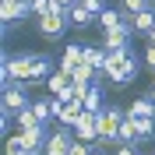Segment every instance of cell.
Masks as SVG:
<instances>
[{
	"mask_svg": "<svg viewBox=\"0 0 155 155\" xmlns=\"http://www.w3.org/2000/svg\"><path fill=\"white\" fill-rule=\"evenodd\" d=\"M141 64H145V57H141L137 49H130L127 60H120V64H113V67L106 71V81H113V85H130V81L141 74Z\"/></svg>",
	"mask_w": 155,
	"mask_h": 155,
	"instance_id": "1",
	"label": "cell"
},
{
	"mask_svg": "<svg viewBox=\"0 0 155 155\" xmlns=\"http://www.w3.org/2000/svg\"><path fill=\"white\" fill-rule=\"evenodd\" d=\"M127 109L120 106H106L99 113V141H106V145H116V134H120V124H124Z\"/></svg>",
	"mask_w": 155,
	"mask_h": 155,
	"instance_id": "2",
	"label": "cell"
},
{
	"mask_svg": "<svg viewBox=\"0 0 155 155\" xmlns=\"http://www.w3.org/2000/svg\"><path fill=\"white\" fill-rule=\"evenodd\" d=\"M28 81H11V85H4V92H0V102H4V109H11V113H21L25 106H32V95H28Z\"/></svg>",
	"mask_w": 155,
	"mask_h": 155,
	"instance_id": "3",
	"label": "cell"
},
{
	"mask_svg": "<svg viewBox=\"0 0 155 155\" xmlns=\"http://www.w3.org/2000/svg\"><path fill=\"white\" fill-rule=\"evenodd\" d=\"M67 11H71V7H60V11H53V14L35 18V21H39V35L46 39V42H57V39L64 35V28L71 25V21H67Z\"/></svg>",
	"mask_w": 155,
	"mask_h": 155,
	"instance_id": "4",
	"label": "cell"
},
{
	"mask_svg": "<svg viewBox=\"0 0 155 155\" xmlns=\"http://www.w3.org/2000/svg\"><path fill=\"white\" fill-rule=\"evenodd\" d=\"M0 18H4V32H11V25L32 18V0H0Z\"/></svg>",
	"mask_w": 155,
	"mask_h": 155,
	"instance_id": "5",
	"label": "cell"
},
{
	"mask_svg": "<svg viewBox=\"0 0 155 155\" xmlns=\"http://www.w3.org/2000/svg\"><path fill=\"white\" fill-rule=\"evenodd\" d=\"M74 127H64V124H57L53 130H49V141H46V155H67L71 152V145H74Z\"/></svg>",
	"mask_w": 155,
	"mask_h": 155,
	"instance_id": "6",
	"label": "cell"
},
{
	"mask_svg": "<svg viewBox=\"0 0 155 155\" xmlns=\"http://www.w3.org/2000/svg\"><path fill=\"white\" fill-rule=\"evenodd\" d=\"M85 60V46H78V42H71L64 53H60V60H57V71H64V74H74V67Z\"/></svg>",
	"mask_w": 155,
	"mask_h": 155,
	"instance_id": "7",
	"label": "cell"
},
{
	"mask_svg": "<svg viewBox=\"0 0 155 155\" xmlns=\"http://www.w3.org/2000/svg\"><path fill=\"white\" fill-rule=\"evenodd\" d=\"M95 21H99V28H102V32H109V28H116V25H124V21H127V11H124V7H106Z\"/></svg>",
	"mask_w": 155,
	"mask_h": 155,
	"instance_id": "8",
	"label": "cell"
},
{
	"mask_svg": "<svg viewBox=\"0 0 155 155\" xmlns=\"http://www.w3.org/2000/svg\"><path fill=\"white\" fill-rule=\"evenodd\" d=\"M127 116H130V120H145V116H155V102H152V95L134 99V102L127 106Z\"/></svg>",
	"mask_w": 155,
	"mask_h": 155,
	"instance_id": "9",
	"label": "cell"
},
{
	"mask_svg": "<svg viewBox=\"0 0 155 155\" xmlns=\"http://www.w3.org/2000/svg\"><path fill=\"white\" fill-rule=\"evenodd\" d=\"M106 81H95V85L88 88V95H85V109H92V113H102L106 109V99H102V92H106Z\"/></svg>",
	"mask_w": 155,
	"mask_h": 155,
	"instance_id": "10",
	"label": "cell"
},
{
	"mask_svg": "<svg viewBox=\"0 0 155 155\" xmlns=\"http://www.w3.org/2000/svg\"><path fill=\"white\" fill-rule=\"evenodd\" d=\"M130 21H134V32H137V35H148V32L155 28V7H148V11H137V14H130Z\"/></svg>",
	"mask_w": 155,
	"mask_h": 155,
	"instance_id": "11",
	"label": "cell"
},
{
	"mask_svg": "<svg viewBox=\"0 0 155 155\" xmlns=\"http://www.w3.org/2000/svg\"><path fill=\"white\" fill-rule=\"evenodd\" d=\"M85 64H92L99 74L106 78V49L102 46H85Z\"/></svg>",
	"mask_w": 155,
	"mask_h": 155,
	"instance_id": "12",
	"label": "cell"
},
{
	"mask_svg": "<svg viewBox=\"0 0 155 155\" xmlns=\"http://www.w3.org/2000/svg\"><path fill=\"white\" fill-rule=\"evenodd\" d=\"M67 21L74 25V28H88V25L95 21V14H92V11H85L81 4H74V7L67 11Z\"/></svg>",
	"mask_w": 155,
	"mask_h": 155,
	"instance_id": "13",
	"label": "cell"
},
{
	"mask_svg": "<svg viewBox=\"0 0 155 155\" xmlns=\"http://www.w3.org/2000/svg\"><path fill=\"white\" fill-rule=\"evenodd\" d=\"M32 109H35V116L42 120V124H49L53 120V95H39V99H32Z\"/></svg>",
	"mask_w": 155,
	"mask_h": 155,
	"instance_id": "14",
	"label": "cell"
},
{
	"mask_svg": "<svg viewBox=\"0 0 155 155\" xmlns=\"http://www.w3.org/2000/svg\"><path fill=\"white\" fill-rule=\"evenodd\" d=\"M46 88H49V95L67 92V88H71V74H64V71H53V74L46 78Z\"/></svg>",
	"mask_w": 155,
	"mask_h": 155,
	"instance_id": "15",
	"label": "cell"
},
{
	"mask_svg": "<svg viewBox=\"0 0 155 155\" xmlns=\"http://www.w3.org/2000/svg\"><path fill=\"white\" fill-rule=\"evenodd\" d=\"M137 141V127H134V120L130 116H124V124H120V134H116V145H134ZM141 145V141H137Z\"/></svg>",
	"mask_w": 155,
	"mask_h": 155,
	"instance_id": "16",
	"label": "cell"
},
{
	"mask_svg": "<svg viewBox=\"0 0 155 155\" xmlns=\"http://www.w3.org/2000/svg\"><path fill=\"white\" fill-rule=\"evenodd\" d=\"M134 127H137V141H141V145L155 141V116H145V120H134Z\"/></svg>",
	"mask_w": 155,
	"mask_h": 155,
	"instance_id": "17",
	"label": "cell"
},
{
	"mask_svg": "<svg viewBox=\"0 0 155 155\" xmlns=\"http://www.w3.org/2000/svg\"><path fill=\"white\" fill-rule=\"evenodd\" d=\"M14 124H18V130H28V127L42 124V120H39V116H35V109H32V106H25V109H21V113H14Z\"/></svg>",
	"mask_w": 155,
	"mask_h": 155,
	"instance_id": "18",
	"label": "cell"
},
{
	"mask_svg": "<svg viewBox=\"0 0 155 155\" xmlns=\"http://www.w3.org/2000/svg\"><path fill=\"white\" fill-rule=\"evenodd\" d=\"M53 11H60L57 0H32V18H42V14H53Z\"/></svg>",
	"mask_w": 155,
	"mask_h": 155,
	"instance_id": "19",
	"label": "cell"
},
{
	"mask_svg": "<svg viewBox=\"0 0 155 155\" xmlns=\"http://www.w3.org/2000/svg\"><path fill=\"white\" fill-rule=\"evenodd\" d=\"M120 7H124L127 14H137V11H148V7H155V0H120Z\"/></svg>",
	"mask_w": 155,
	"mask_h": 155,
	"instance_id": "20",
	"label": "cell"
},
{
	"mask_svg": "<svg viewBox=\"0 0 155 155\" xmlns=\"http://www.w3.org/2000/svg\"><path fill=\"white\" fill-rule=\"evenodd\" d=\"M78 4H81V7H85V11H92L95 18H99V14H102V11L109 7V0H78Z\"/></svg>",
	"mask_w": 155,
	"mask_h": 155,
	"instance_id": "21",
	"label": "cell"
},
{
	"mask_svg": "<svg viewBox=\"0 0 155 155\" xmlns=\"http://www.w3.org/2000/svg\"><path fill=\"white\" fill-rule=\"evenodd\" d=\"M67 155H92V145H88V141H81V137H74V145H71Z\"/></svg>",
	"mask_w": 155,
	"mask_h": 155,
	"instance_id": "22",
	"label": "cell"
},
{
	"mask_svg": "<svg viewBox=\"0 0 155 155\" xmlns=\"http://www.w3.org/2000/svg\"><path fill=\"white\" fill-rule=\"evenodd\" d=\"M141 57H145V67H148V71L155 74V46H152V42L145 46V53H141Z\"/></svg>",
	"mask_w": 155,
	"mask_h": 155,
	"instance_id": "23",
	"label": "cell"
},
{
	"mask_svg": "<svg viewBox=\"0 0 155 155\" xmlns=\"http://www.w3.org/2000/svg\"><path fill=\"white\" fill-rule=\"evenodd\" d=\"M113 152L116 155H141V152H137V141H134V145H113Z\"/></svg>",
	"mask_w": 155,
	"mask_h": 155,
	"instance_id": "24",
	"label": "cell"
},
{
	"mask_svg": "<svg viewBox=\"0 0 155 155\" xmlns=\"http://www.w3.org/2000/svg\"><path fill=\"white\" fill-rule=\"evenodd\" d=\"M57 4H60V7H74L78 0H57Z\"/></svg>",
	"mask_w": 155,
	"mask_h": 155,
	"instance_id": "25",
	"label": "cell"
},
{
	"mask_svg": "<svg viewBox=\"0 0 155 155\" xmlns=\"http://www.w3.org/2000/svg\"><path fill=\"white\" fill-rule=\"evenodd\" d=\"M92 155H102V148H99V145H92Z\"/></svg>",
	"mask_w": 155,
	"mask_h": 155,
	"instance_id": "26",
	"label": "cell"
},
{
	"mask_svg": "<svg viewBox=\"0 0 155 155\" xmlns=\"http://www.w3.org/2000/svg\"><path fill=\"white\" fill-rule=\"evenodd\" d=\"M148 42H152V46H155V28H152V32H148Z\"/></svg>",
	"mask_w": 155,
	"mask_h": 155,
	"instance_id": "27",
	"label": "cell"
},
{
	"mask_svg": "<svg viewBox=\"0 0 155 155\" xmlns=\"http://www.w3.org/2000/svg\"><path fill=\"white\" fill-rule=\"evenodd\" d=\"M148 95H152V102H155V85H152V92H148Z\"/></svg>",
	"mask_w": 155,
	"mask_h": 155,
	"instance_id": "28",
	"label": "cell"
}]
</instances>
